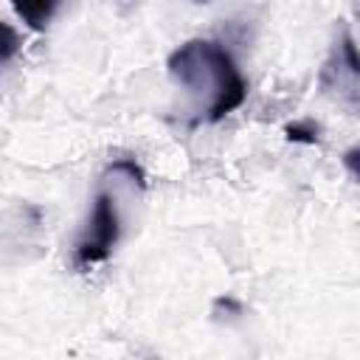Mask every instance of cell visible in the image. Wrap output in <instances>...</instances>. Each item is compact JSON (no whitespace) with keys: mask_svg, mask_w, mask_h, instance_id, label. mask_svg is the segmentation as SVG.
I'll use <instances>...</instances> for the list:
<instances>
[{"mask_svg":"<svg viewBox=\"0 0 360 360\" xmlns=\"http://www.w3.org/2000/svg\"><path fill=\"white\" fill-rule=\"evenodd\" d=\"M20 48H22V39H20L17 28L8 25L6 20H0V68H3L6 62H11V59L20 53Z\"/></svg>","mask_w":360,"mask_h":360,"instance_id":"cell-4","label":"cell"},{"mask_svg":"<svg viewBox=\"0 0 360 360\" xmlns=\"http://www.w3.org/2000/svg\"><path fill=\"white\" fill-rule=\"evenodd\" d=\"M11 6L22 17V22H28L37 31H42L53 20V14L59 11L62 0H11Z\"/></svg>","mask_w":360,"mask_h":360,"instance_id":"cell-3","label":"cell"},{"mask_svg":"<svg viewBox=\"0 0 360 360\" xmlns=\"http://www.w3.org/2000/svg\"><path fill=\"white\" fill-rule=\"evenodd\" d=\"M191 3H211V0H191Z\"/></svg>","mask_w":360,"mask_h":360,"instance_id":"cell-7","label":"cell"},{"mask_svg":"<svg viewBox=\"0 0 360 360\" xmlns=\"http://www.w3.org/2000/svg\"><path fill=\"white\" fill-rule=\"evenodd\" d=\"M287 138L290 141H301V143H318V127L312 121H292L287 124Z\"/></svg>","mask_w":360,"mask_h":360,"instance_id":"cell-5","label":"cell"},{"mask_svg":"<svg viewBox=\"0 0 360 360\" xmlns=\"http://www.w3.org/2000/svg\"><path fill=\"white\" fill-rule=\"evenodd\" d=\"M169 76L197 98L205 121L217 124L248 98V82L233 56L217 39L194 37L177 45L166 59Z\"/></svg>","mask_w":360,"mask_h":360,"instance_id":"cell-1","label":"cell"},{"mask_svg":"<svg viewBox=\"0 0 360 360\" xmlns=\"http://www.w3.org/2000/svg\"><path fill=\"white\" fill-rule=\"evenodd\" d=\"M127 183H143V172L132 158H118L107 166L96 197L90 217L84 222V231L79 233L73 245V264L79 270L101 264L118 245L124 217H121V188Z\"/></svg>","mask_w":360,"mask_h":360,"instance_id":"cell-2","label":"cell"},{"mask_svg":"<svg viewBox=\"0 0 360 360\" xmlns=\"http://www.w3.org/2000/svg\"><path fill=\"white\" fill-rule=\"evenodd\" d=\"M343 163L349 166L352 177H357V149H349V152H346V158H343Z\"/></svg>","mask_w":360,"mask_h":360,"instance_id":"cell-6","label":"cell"}]
</instances>
